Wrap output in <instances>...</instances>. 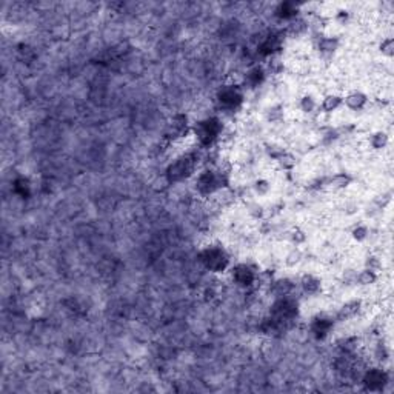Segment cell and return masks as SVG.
Here are the masks:
<instances>
[{
	"label": "cell",
	"instance_id": "6da1fadb",
	"mask_svg": "<svg viewBox=\"0 0 394 394\" xmlns=\"http://www.w3.org/2000/svg\"><path fill=\"white\" fill-rule=\"evenodd\" d=\"M222 180H223V173H214L206 170L203 173H200L196 179V188L200 194H211L214 191H217L222 186Z\"/></svg>",
	"mask_w": 394,
	"mask_h": 394
},
{
	"label": "cell",
	"instance_id": "7a4b0ae2",
	"mask_svg": "<svg viewBox=\"0 0 394 394\" xmlns=\"http://www.w3.org/2000/svg\"><path fill=\"white\" fill-rule=\"evenodd\" d=\"M222 133V123L217 119H206L196 125V134L205 145L213 143Z\"/></svg>",
	"mask_w": 394,
	"mask_h": 394
},
{
	"label": "cell",
	"instance_id": "3957f363",
	"mask_svg": "<svg viewBox=\"0 0 394 394\" xmlns=\"http://www.w3.org/2000/svg\"><path fill=\"white\" fill-rule=\"evenodd\" d=\"M202 262L206 265V268L213 269L216 273H220L226 268L228 265V259L225 256V253L219 248H214V246H210L208 250H205L202 253Z\"/></svg>",
	"mask_w": 394,
	"mask_h": 394
},
{
	"label": "cell",
	"instance_id": "277c9868",
	"mask_svg": "<svg viewBox=\"0 0 394 394\" xmlns=\"http://www.w3.org/2000/svg\"><path fill=\"white\" fill-rule=\"evenodd\" d=\"M193 171V159L191 157H182L174 162L168 168L170 180H182Z\"/></svg>",
	"mask_w": 394,
	"mask_h": 394
},
{
	"label": "cell",
	"instance_id": "5b68a950",
	"mask_svg": "<svg viewBox=\"0 0 394 394\" xmlns=\"http://www.w3.org/2000/svg\"><path fill=\"white\" fill-rule=\"evenodd\" d=\"M240 100H242V93L236 85L223 87L219 93V102H220L222 107L234 108Z\"/></svg>",
	"mask_w": 394,
	"mask_h": 394
},
{
	"label": "cell",
	"instance_id": "8992f818",
	"mask_svg": "<svg viewBox=\"0 0 394 394\" xmlns=\"http://www.w3.org/2000/svg\"><path fill=\"white\" fill-rule=\"evenodd\" d=\"M366 105H368V96L363 91L354 90L343 96V107H346L351 111H360Z\"/></svg>",
	"mask_w": 394,
	"mask_h": 394
},
{
	"label": "cell",
	"instance_id": "52a82bcc",
	"mask_svg": "<svg viewBox=\"0 0 394 394\" xmlns=\"http://www.w3.org/2000/svg\"><path fill=\"white\" fill-rule=\"evenodd\" d=\"M388 382L386 379V374L379 369V368H374V369H368L365 374H363V383L368 389H382V386Z\"/></svg>",
	"mask_w": 394,
	"mask_h": 394
},
{
	"label": "cell",
	"instance_id": "ba28073f",
	"mask_svg": "<svg viewBox=\"0 0 394 394\" xmlns=\"http://www.w3.org/2000/svg\"><path fill=\"white\" fill-rule=\"evenodd\" d=\"M233 279H234L239 285L248 286V285H251V283L256 280V274H254L251 266H248L246 263H240V265H237V266L233 269Z\"/></svg>",
	"mask_w": 394,
	"mask_h": 394
},
{
	"label": "cell",
	"instance_id": "9c48e42d",
	"mask_svg": "<svg viewBox=\"0 0 394 394\" xmlns=\"http://www.w3.org/2000/svg\"><path fill=\"white\" fill-rule=\"evenodd\" d=\"M342 107H343V97L339 94H326L322 103H319V110H322V113H334Z\"/></svg>",
	"mask_w": 394,
	"mask_h": 394
},
{
	"label": "cell",
	"instance_id": "30bf717a",
	"mask_svg": "<svg viewBox=\"0 0 394 394\" xmlns=\"http://www.w3.org/2000/svg\"><path fill=\"white\" fill-rule=\"evenodd\" d=\"M300 286L303 289L305 294H309V296H314L320 291L322 288V282L319 277H316L314 274H305L300 280Z\"/></svg>",
	"mask_w": 394,
	"mask_h": 394
},
{
	"label": "cell",
	"instance_id": "8fae6325",
	"mask_svg": "<svg viewBox=\"0 0 394 394\" xmlns=\"http://www.w3.org/2000/svg\"><path fill=\"white\" fill-rule=\"evenodd\" d=\"M379 279V273L374 271V269H369V268H363L360 269V271L356 274L354 277V282L360 286H371V285H374Z\"/></svg>",
	"mask_w": 394,
	"mask_h": 394
},
{
	"label": "cell",
	"instance_id": "7c38bea8",
	"mask_svg": "<svg viewBox=\"0 0 394 394\" xmlns=\"http://www.w3.org/2000/svg\"><path fill=\"white\" fill-rule=\"evenodd\" d=\"M265 70L262 67H253L250 71L246 73L245 76V82H246V85L250 87V88H257L263 84V80H265Z\"/></svg>",
	"mask_w": 394,
	"mask_h": 394
},
{
	"label": "cell",
	"instance_id": "4fadbf2b",
	"mask_svg": "<svg viewBox=\"0 0 394 394\" xmlns=\"http://www.w3.org/2000/svg\"><path fill=\"white\" fill-rule=\"evenodd\" d=\"M360 309V300H349L346 302L340 309H339V314L337 317L340 320H348V319H352Z\"/></svg>",
	"mask_w": 394,
	"mask_h": 394
},
{
	"label": "cell",
	"instance_id": "5bb4252c",
	"mask_svg": "<svg viewBox=\"0 0 394 394\" xmlns=\"http://www.w3.org/2000/svg\"><path fill=\"white\" fill-rule=\"evenodd\" d=\"M331 326H333V323H331L329 319H325V317H319L314 320L313 323V334L319 339H323L329 331H331Z\"/></svg>",
	"mask_w": 394,
	"mask_h": 394
},
{
	"label": "cell",
	"instance_id": "9a60e30c",
	"mask_svg": "<svg viewBox=\"0 0 394 394\" xmlns=\"http://www.w3.org/2000/svg\"><path fill=\"white\" fill-rule=\"evenodd\" d=\"M279 168L283 170V171H291L294 170V167L297 165V159L293 153H288V151H283L277 159H276Z\"/></svg>",
	"mask_w": 394,
	"mask_h": 394
},
{
	"label": "cell",
	"instance_id": "2e32d148",
	"mask_svg": "<svg viewBox=\"0 0 394 394\" xmlns=\"http://www.w3.org/2000/svg\"><path fill=\"white\" fill-rule=\"evenodd\" d=\"M388 143H389V137L383 131H376L369 136V145L374 150H383L388 147Z\"/></svg>",
	"mask_w": 394,
	"mask_h": 394
},
{
	"label": "cell",
	"instance_id": "e0dca14e",
	"mask_svg": "<svg viewBox=\"0 0 394 394\" xmlns=\"http://www.w3.org/2000/svg\"><path fill=\"white\" fill-rule=\"evenodd\" d=\"M351 180H352V179H351L348 174L339 173V174H334L333 177H331L326 185H329L333 190H343V188H346V186L351 183Z\"/></svg>",
	"mask_w": 394,
	"mask_h": 394
},
{
	"label": "cell",
	"instance_id": "ac0fdd59",
	"mask_svg": "<svg viewBox=\"0 0 394 394\" xmlns=\"http://www.w3.org/2000/svg\"><path fill=\"white\" fill-rule=\"evenodd\" d=\"M296 14H297V7L294 4H280L276 11V16L283 20H294Z\"/></svg>",
	"mask_w": 394,
	"mask_h": 394
},
{
	"label": "cell",
	"instance_id": "d6986e66",
	"mask_svg": "<svg viewBox=\"0 0 394 394\" xmlns=\"http://www.w3.org/2000/svg\"><path fill=\"white\" fill-rule=\"evenodd\" d=\"M299 108H300V111L305 113V114H313V113L319 108V103L314 100V97L303 96V97H300V100H299Z\"/></svg>",
	"mask_w": 394,
	"mask_h": 394
},
{
	"label": "cell",
	"instance_id": "ffe728a7",
	"mask_svg": "<svg viewBox=\"0 0 394 394\" xmlns=\"http://www.w3.org/2000/svg\"><path fill=\"white\" fill-rule=\"evenodd\" d=\"M293 288H294V285L291 283V280H288V279H279L274 282V291L279 297L288 296L293 291Z\"/></svg>",
	"mask_w": 394,
	"mask_h": 394
},
{
	"label": "cell",
	"instance_id": "44dd1931",
	"mask_svg": "<svg viewBox=\"0 0 394 394\" xmlns=\"http://www.w3.org/2000/svg\"><path fill=\"white\" fill-rule=\"evenodd\" d=\"M253 191L259 196V197H265L269 194V191H271V183H269V180L260 177V179H256L254 183H253Z\"/></svg>",
	"mask_w": 394,
	"mask_h": 394
},
{
	"label": "cell",
	"instance_id": "7402d4cb",
	"mask_svg": "<svg viewBox=\"0 0 394 394\" xmlns=\"http://www.w3.org/2000/svg\"><path fill=\"white\" fill-rule=\"evenodd\" d=\"M339 47V40L336 37H323L319 42V50L322 53H334Z\"/></svg>",
	"mask_w": 394,
	"mask_h": 394
},
{
	"label": "cell",
	"instance_id": "603a6c76",
	"mask_svg": "<svg viewBox=\"0 0 394 394\" xmlns=\"http://www.w3.org/2000/svg\"><path fill=\"white\" fill-rule=\"evenodd\" d=\"M289 240H291V243L294 245V246H302L305 242H306V233L302 230V228H299V226H296V228H293L291 231H289Z\"/></svg>",
	"mask_w": 394,
	"mask_h": 394
},
{
	"label": "cell",
	"instance_id": "cb8c5ba5",
	"mask_svg": "<svg viewBox=\"0 0 394 394\" xmlns=\"http://www.w3.org/2000/svg\"><path fill=\"white\" fill-rule=\"evenodd\" d=\"M369 236V230H368V226L363 225V223H359L356 225L354 228H352V231H351V237L354 239L356 242H365Z\"/></svg>",
	"mask_w": 394,
	"mask_h": 394
},
{
	"label": "cell",
	"instance_id": "d4e9b609",
	"mask_svg": "<svg viewBox=\"0 0 394 394\" xmlns=\"http://www.w3.org/2000/svg\"><path fill=\"white\" fill-rule=\"evenodd\" d=\"M302 257H303V254H302V251L299 250V246H294L293 250L286 254L285 263H286V266H296L297 263L302 262Z\"/></svg>",
	"mask_w": 394,
	"mask_h": 394
},
{
	"label": "cell",
	"instance_id": "484cf974",
	"mask_svg": "<svg viewBox=\"0 0 394 394\" xmlns=\"http://www.w3.org/2000/svg\"><path fill=\"white\" fill-rule=\"evenodd\" d=\"M379 51L386 59H391L394 56V40H392V37H385L382 40L380 45H379Z\"/></svg>",
	"mask_w": 394,
	"mask_h": 394
},
{
	"label": "cell",
	"instance_id": "4316f807",
	"mask_svg": "<svg viewBox=\"0 0 394 394\" xmlns=\"http://www.w3.org/2000/svg\"><path fill=\"white\" fill-rule=\"evenodd\" d=\"M269 120L271 122H277V120H280L282 117H283V113H282V108L280 107H274V108H271L269 110Z\"/></svg>",
	"mask_w": 394,
	"mask_h": 394
},
{
	"label": "cell",
	"instance_id": "83f0119b",
	"mask_svg": "<svg viewBox=\"0 0 394 394\" xmlns=\"http://www.w3.org/2000/svg\"><path fill=\"white\" fill-rule=\"evenodd\" d=\"M250 208H251V210H250V214H251V216H254L256 219H257L259 216H262V206H260L259 203H256V202H254V203H251Z\"/></svg>",
	"mask_w": 394,
	"mask_h": 394
}]
</instances>
